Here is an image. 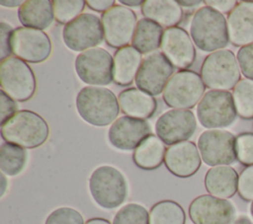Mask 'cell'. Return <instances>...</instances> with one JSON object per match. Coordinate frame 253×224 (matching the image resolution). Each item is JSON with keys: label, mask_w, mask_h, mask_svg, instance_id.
<instances>
[{"label": "cell", "mask_w": 253, "mask_h": 224, "mask_svg": "<svg viewBox=\"0 0 253 224\" xmlns=\"http://www.w3.org/2000/svg\"><path fill=\"white\" fill-rule=\"evenodd\" d=\"M76 110L80 117L94 126L113 123L121 112L118 98L108 88L86 86L76 96Z\"/></svg>", "instance_id": "cell-1"}, {"label": "cell", "mask_w": 253, "mask_h": 224, "mask_svg": "<svg viewBox=\"0 0 253 224\" xmlns=\"http://www.w3.org/2000/svg\"><path fill=\"white\" fill-rule=\"evenodd\" d=\"M190 35L195 45L205 52L211 53L224 49L229 42L227 21L224 15L207 5L194 13Z\"/></svg>", "instance_id": "cell-2"}, {"label": "cell", "mask_w": 253, "mask_h": 224, "mask_svg": "<svg viewBox=\"0 0 253 224\" xmlns=\"http://www.w3.org/2000/svg\"><path fill=\"white\" fill-rule=\"evenodd\" d=\"M1 136L5 142L34 149L45 143L49 136V126L39 113L21 110L1 125Z\"/></svg>", "instance_id": "cell-3"}, {"label": "cell", "mask_w": 253, "mask_h": 224, "mask_svg": "<svg viewBox=\"0 0 253 224\" xmlns=\"http://www.w3.org/2000/svg\"><path fill=\"white\" fill-rule=\"evenodd\" d=\"M89 189L94 201L105 209L119 207L127 196L125 176L113 166H100L89 178Z\"/></svg>", "instance_id": "cell-4"}, {"label": "cell", "mask_w": 253, "mask_h": 224, "mask_svg": "<svg viewBox=\"0 0 253 224\" xmlns=\"http://www.w3.org/2000/svg\"><path fill=\"white\" fill-rule=\"evenodd\" d=\"M200 75L206 87L211 90L229 91L241 80L237 58L230 49L225 48L206 56Z\"/></svg>", "instance_id": "cell-5"}, {"label": "cell", "mask_w": 253, "mask_h": 224, "mask_svg": "<svg viewBox=\"0 0 253 224\" xmlns=\"http://www.w3.org/2000/svg\"><path fill=\"white\" fill-rule=\"evenodd\" d=\"M206 85L200 74L193 70L175 72L166 84L162 97L173 110H191L205 95Z\"/></svg>", "instance_id": "cell-6"}, {"label": "cell", "mask_w": 253, "mask_h": 224, "mask_svg": "<svg viewBox=\"0 0 253 224\" xmlns=\"http://www.w3.org/2000/svg\"><path fill=\"white\" fill-rule=\"evenodd\" d=\"M1 89L16 102H27L37 90L36 75L24 60L10 56L0 64Z\"/></svg>", "instance_id": "cell-7"}, {"label": "cell", "mask_w": 253, "mask_h": 224, "mask_svg": "<svg viewBox=\"0 0 253 224\" xmlns=\"http://www.w3.org/2000/svg\"><path fill=\"white\" fill-rule=\"evenodd\" d=\"M197 116L199 122L209 129L231 125L237 116L232 94L219 90L206 92L198 104Z\"/></svg>", "instance_id": "cell-8"}, {"label": "cell", "mask_w": 253, "mask_h": 224, "mask_svg": "<svg viewBox=\"0 0 253 224\" xmlns=\"http://www.w3.org/2000/svg\"><path fill=\"white\" fill-rule=\"evenodd\" d=\"M62 38L73 51L83 52L94 48L105 39L102 21L94 14L83 13L64 26Z\"/></svg>", "instance_id": "cell-9"}, {"label": "cell", "mask_w": 253, "mask_h": 224, "mask_svg": "<svg viewBox=\"0 0 253 224\" xmlns=\"http://www.w3.org/2000/svg\"><path fill=\"white\" fill-rule=\"evenodd\" d=\"M114 57L102 48L94 47L79 53L75 59V71L79 79L90 86H106L113 79Z\"/></svg>", "instance_id": "cell-10"}, {"label": "cell", "mask_w": 253, "mask_h": 224, "mask_svg": "<svg viewBox=\"0 0 253 224\" xmlns=\"http://www.w3.org/2000/svg\"><path fill=\"white\" fill-rule=\"evenodd\" d=\"M106 43L113 48H122L132 41L137 17L134 11L124 6L115 5L101 17Z\"/></svg>", "instance_id": "cell-11"}, {"label": "cell", "mask_w": 253, "mask_h": 224, "mask_svg": "<svg viewBox=\"0 0 253 224\" xmlns=\"http://www.w3.org/2000/svg\"><path fill=\"white\" fill-rule=\"evenodd\" d=\"M235 139L231 132L221 129L204 131L198 139L201 158L208 166H229L236 160Z\"/></svg>", "instance_id": "cell-12"}, {"label": "cell", "mask_w": 253, "mask_h": 224, "mask_svg": "<svg viewBox=\"0 0 253 224\" xmlns=\"http://www.w3.org/2000/svg\"><path fill=\"white\" fill-rule=\"evenodd\" d=\"M13 54L29 63H42L51 54V40L43 31L18 27L12 35Z\"/></svg>", "instance_id": "cell-13"}, {"label": "cell", "mask_w": 253, "mask_h": 224, "mask_svg": "<svg viewBox=\"0 0 253 224\" xmlns=\"http://www.w3.org/2000/svg\"><path fill=\"white\" fill-rule=\"evenodd\" d=\"M174 66L162 52H153L146 56L137 72L135 84L138 89L151 95L163 93L166 84L174 74Z\"/></svg>", "instance_id": "cell-14"}, {"label": "cell", "mask_w": 253, "mask_h": 224, "mask_svg": "<svg viewBox=\"0 0 253 224\" xmlns=\"http://www.w3.org/2000/svg\"><path fill=\"white\" fill-rule=\"evenodd\" d=\"M197 129V119L190 110H170L161 114L155 123L156 135L166 144L188 141Z\"/></svg>", "instance_id": "cell-15"}, {"label": "cell", "mask_w": 253, "mask_h": 224, "mask_svg": "<svg viewBox=\"0 0 253 224\" xmlns=\"http://www.w3.org/2000/svg\"><path fill=\"white\" fill-rule=\"evenodd\" d=\"M189 216L194 224H232L235 208L227 199L202 194L190 203Z\"/></svg>", "instance_id": "cell-16"}, {"label": "cell", "mask_w": 253, "mask_h": 224, "mask_svg": "<svg viewBox=\"0 0 253 224\" xmlns=\"http://www.w3.org/2000/svg\"><path fill=\"white\" fill-rule=\"evenodd\" d=\"M160 48L171 64L180 70L191 67L196 60L195 43L188 32L181 27L164 31Z\"/></svg>", "instance_id": "cell-17"}, {"label": "cell", "mask_w": 253, "mask_h": 224, "mask_svg": "<svg viewBox=\"0 0 253 224\" xmlns=\"http://www.w3.org/2000/svg\"><path fill=\"white\" fill-rule=\"evenodd\" d=\"M149 134L151 128L146 120L125 115L112 123L108 138L115 148L128 151L134 150Z\"/></svg>", "instance_id": "cell-18"}, {"label": "cell", "mask_w": 253, "mask_h": 224, "mask_svg": "<svg viewBox=\"0 0 253 224\" xmlns=\"http://www.w3.org/2000/svg\"><path fill=\"white\" fill-rule=\"evenodd\" d=\"M167 170L178 178L194 176L202 165V158L198 146L193 141L176 143L167 148L164 158Z\"/></svg>", "instance_id": "cell-19"}, {"label": "cell", "mask_w": 253, "mask_h": 224, "mask_svg": "<svg viewBox=\"0 0 253 224\" xmlns=\"http://www.w3.org/2000/svg\"><path fill=\"white\" fill-rule=\"evenodd\" d=\"M227 31L229 42L234 46L253 43V2L240 1L228 14Z\"/></svg>", "instance_id": "cell-20"}, {"label": "cell", "mask_w": 253, "mask_h": 224, "mask_svg": "<svg viewBox=\"0 0 253 224\" xmlns=\"http://www.w3.org/2000/svg\"><path fill=\"white\" fill-rule=\"evenodd\" d=\"M121 111L133 118L146 119L153 116L157 109L156 99L138 88H126L119 94Z\"/></svg>", "instance_id": "cell-21"}, {"label": "cell", "mask_w": 253, "mask_h": 224, "mask_svg": "<svg viewBox=\"0 0 253 224\" xmlns=\"http://www.w3.org/2000/svg\"><path fill=\"white\" fill-rule=\"evenodd\" d=\"M238 177L235 169L230 166L211 167L206 173L205 187L209 194L227 199L237 192Z\"/></svg>", "instance_id": "cell-22"}, {"label": "cell", "mask_w": 253, "mask_h": 224, "mask_svg": "<svg viewBox=\"0 0 253 224\" xmlns=\"http://www.w3.org/2000/svg\"><path fill=\"white\" fill-rule=\"evenodd\" d=\"M143 59L142 54L132 45L118 49L114 54L113 79L120 86H129L135 81Z\"/></svg>", "instance_id": "cell-23"}, {"label": "cell", "mask_w": 253, "mask_h": 224, "mask_svg": "<svg viewBox=\"0 0 253 224\" xmlns=\"http://www.w3.org/2000/svg\"><path fill=\"white\" fill-rule=\"evenodd\" d=\"M144 18L149 19L162 28L178 27L184 17L183 8L176 0H146L141 6Z\"/></svg>", "instance_id": "cell-24"}, {"label": "cell", "mask_w": 253, "mask_h": 224, "mask_svg": "<svg viewBox=\"0 0 253 224\" xmlns=\"http://www.w3.org/2000/svg\"><path fill=\"white\" fill-rule=\"evenodd\" d=\"M18 18L23 27L43 31L54 20L53 3L50 0H27L18 10Z\"/></svg>", "instance_id": "cell-25"}, {"label": "cell", "mask_w": 253, "mask_h": 224, "mask_svg": "<svg viewBox=\"0 0 253 224\" xmlns=\"http://www.w3.org/2000/svg\"><path fill=\"white\" fill-rule=\"evenodd\" d=\"M166 150L165 143L157 135L151 133L134 149L133 163L142 170H155L164 162Z\"/></svg>", "instance_id": "cell-26"}, {"label": "cell", "mask_w": 253, "mask_h": 224, "mask_svg": "<svg viewBox=\"0 0 253 224\" xmlns=\"http://www.w3.org/2000/svg\"><path fill=\"white\" fill-rule=\"evenodd\" d=\"M164 30L157 23L142 18L138 20L131 44L141 54H147L161 47Z\"/></svg>", "instance_id": "cell-27"}, {"label": "cell", "mask_w": 253, "mask_h": 224, "mask_svg": "<svg viewBox=\"0 0 253 224\" xmlns=\"http://www.w3.org/2000/svg\"><path fill=\"white\" fill-rule=\"evenodd\" d=\"M28 153L25 148L3 142L0 147V170L6 176L14 177L23 172L26 167Z\"/></svg>", "instance_id": "cell-28"}, {"label": "cell", "mask_w": 253, "mask_h": 224, "mask_svg": "<svg viewBox=\"0 0 253 224\" xmlns=\"http://www.w3.org/2000/svg\"><path fill=\"white\" fill-rule=\"evenodd\" d=\"M186 213L176 201L165 199L156 202L149 212V224H185Z\"/></svg>", "instance_id": "cell-29"}, {"label": "cell", "mask_w": 253, "mask_h": 224, "mask_svg": "<svg viewBox=\"0 0 253 224\" xmlns=\"http://www.w3.org/2000/svg\"><path fill=\"white\" fill-rule=\"evenodd\" d=\"M232 97L237 115L243 119L253 118V81L241 79L234 87Z\"/></svg>", "instance_id": "cell-30"}, {"label": "cell", "mask_w": 253, "mask_h": 224, "mask_svg": "<svg viewBox=\"0 0 253 224\" xmlns=\"http://www.w3.org/2000/svg\"><path fill=\"white\" fill-rule=\"evenodd\" d=\"M52 3L54 19L61 25H67L79 17L86 6L83 0H55Z\"/></svg>", "instance_id": "cell-31"}, {"label": "cell", "mask_w": 253, "mask_h": 224, "mask_svg": "<svg viewBox=\"0 0 253 224\" xmlns=\"http://www.w3.org/2000/svg\"><path fill=\"white\" fill-rule=\"evenodd\" d=\"M113 224H149V212L138 203H127L116 213Z\"/></svg>", "instance_id": "cell-32"}, {"label": "cell", "mask_w": 253, "mask_h": 224, "mask_svg": "<svg viewBox=\"0 0 253 224\" xmlns=\"http://www.w3.org/2000/svg\"><path fill=\"white\" fill-rule=\"evenodd\" d=\"M236 160L242 165L253 166V133L243 132L236 136L235 139Z\"/></svg>", "instance_id": "cell-33"}, {"label": "cell", "mask_w": 253, "mask_h": 224, "mask_svg": "<svg viewBox=\"0 0 253 224\" xmlns=\"http://www.w3.org/2000/svg\"><path fill=\"white\" fill-rule=\"evenodd\" d=\"M44 224H84L81 213L71 207H59L45 219Z\"/></svg>", "instance_id": "cell-34"}, {"label": "cell", "mask_w": 253, "mask_h": 224, "mask_svg": "<svg viewBox=\"0 0 253 224\" xmlns=\"http://www.w3.org/2000/svg\"><path fill=\"white\" fill-rule=\"evenodd\" d=\"M237 192L243 200L253 201V166L246 167L239 174Z\"/></svg>", "instance_id": "cell-35"}, {"label": "cell", "mask_w": 253, "mask_h": 224, "mask_svg": "<svg viewBox=\"0 0 253 224\" xmlns=\"http://www.w3.org/2000/svg\"><path fill=\"white\" fill-rule=\"evenodd\" d=\"M236 58L242 75L253 81V43L240 47Z\"/></svg>", "instance_id": "cell-36"}, {"label": "cell", "mask_w": 253, "mask_h": 224, "mask_svg": "<svg viewBox=\"0 0 253 224\" xmlns=\"http://www.w3.org/2000/svg\"><path fill=\"white\" fill-rule=\"evenodd\" d=\"M14 28L8 23L2 21L0 23V59L1 61L10 57L12 52V35L14 33Z\"/></svg>", "instance_id": "cell-37"}, {"label": "cell", "mask_w": 253, "mask_h": 224, "mask_svg": "<svg viewBox=\"0 0 253 224\" xmlns=\"http://www.w3.org/2000/svg\"><path fill=\"white\" fill-rule=\"evenodd\" d=\"M0 108L1 125L4 124L18 112L17 102L14 99H12L9 95H7L2 89L0 90Z\"/></svg>", "instance_id": "cell-38"}, {"label": "cell", "mask_w": 253, "mask_h": 224, "mask_svg": "<svg viewBox=\"0 0 253 224\" xmlns=\"http://www.w3.org/2000/svg\"><path fill=\"white\" fill-rule=\"evenodd\" d=\"M204 3L221 14H229L238 2L235 0H207Z\"/></svg>", "instance_id": "cell-39"}, {"label": "cell", "mask_w": 253, "mask_h": 224, "mask_svg": "<svg viewBox=\"0 0 253 224\" xmlns=\"http://www.w3.org/2000/svg\"><path fill=\"white\" fill-rule=\"evenodd\" d=\"M86 5L93 11L105 13L111 8L115 6L114 0H88L86 1Z\"/></svg>", "instance_id": "cell-40"}, {"label": "cell", "mask_w": 253, "mask_h": 224, "mask_svg": "<svg viewBox=\"0 0 253 224\" xmlns=\"http://www.w3.org/2000/svg\"><path fill=\"white\" fill-rule=\"evenodd\" d=\"M179 5L183 8V7H186V8H194V7H198L200 6L201 4L204 3V1H201V0H196V1H178Z\"/></svg>", "instance_id": "cell-41"}, {"label": "cell", "mask_w": 253, "mask_h": 224, "mask_svg": "<svg viewBox=\"0 0 253 224\" xmlns=\"http://www.w3.org/2000/svg\"><path fill=\"white\" fill-rule=\"evenodd\" d=\"M25 1H21V0H13V1H3L1 0L0 1V4L4 7H9V8H14V7H21V5L24 3Z\"/></svg>", "instance_id": "cell-42"}, {"label": "cell", "mask_w": 253, "mask_h": 224, "mask_svg": "<svg viewBox=\"0 0 253 224\" xmlns=\"http://www.w3.org/2000/svg\"><path fill=\"white\" fill-rule=\"evenodd\" d=\"M84 224H112L109 220L101 217H95L88 219Z\"/></svg>", "instance_id": "cell-43"}, {"label": "cell", "mask_w": 253, "mask_h": 224, "mask_svg": "<svg viewBox=\"0 0 253 224\" xmlns=\"http://www.w3.org/2000/svg\"><path fill=\"white\" fill-rule=\"evenodd\" d=\"M121 4H124L126 7H138V6H142L143 1H128V0H120Z\"/></svg>", "instance_id": "cell-44"}, {"label": "cell", "mask_w": 253, "mask_h": 224, "mask_svg": "<svg viewBox=\"0 0 253 224\" xmlns=\"http://www.w3.org/2000/svg\"><path fill=\"white\" fill-rule=\"evenodd\" d=\"M232 224H253V223L249 217H247L245 215H241L238 218H236Z\"/></svg>", "instance_id": "cell-45"}, {"label": "cell", "mask_w": 253, "mask_h": 224, "mask_svg": "<svg viewBox=\"0 0 253 224\" xmlns=\"http://www.w3.org/2000/svg\"><path fill=\"white\" fill-rule=\"evenodd\" d=\"M7 187H8V182H7V179L5 177V175L3 173H1V196L4 195L6 189H7Z\"/></svg>", "instance_id": "cell-46"}, {"label": "cell", "mask_w": 253, "mask_h": 224, "mask_svg": "<svg viewBox=\"0 0 253 224\" xmlns=\"http://www.w3.org/2000/svg\"><path fill=\"white\" fill-rule=\"evenodd\" d=\"M250 213H251V216L253 217V201L251 202V205H250Z\"/></svg>", "instance_id": "cell-47"}]
</instances>
